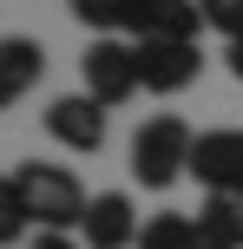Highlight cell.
<instances>
[{"label": "cell", "mask_w": 243, "mask_h": 249, "mask_svg": "<svg viewBox=\"0 0 243 249\" xmlns=\"http://www.w3.org/2000/svg\"><path fill=\"white\" fill-rule=\"evenodd\" d=\"M138 230H145V216L131 210L125 190H99V197L86 203L79 243H86V249H138Z\"/></svg>", "instance_id": "8992f818"}, {"label": "cell", "mask_w": 243, "mask_h": 249, "mask_svg": "<svg viewBox=\"0 0 243 249\" xmlns=\"http://www.w3.org/2000/svg\"><path fill=\"white\" fill-rule=\"evenodd\" d=\"M46 131L59 138L66 151H99L105 144V105L92 92H66V99L46 105Z\"/></svg>", "instance_id": "52a82bcc"}, {"label": "cell", "mask_w": 243, "mask_h": 249, "mask_svg": "<svg viewBox=\"0 0 243 249\" xmlns=\"http://www.w3.org/2000/svg\"><path fill=\"white\" fill-rule=\"evenodd\" d=\"M26 249H86V243H79V236H66V230H39Z\"/></svg>", "instance_id": "5bb4252c"}, {"label": "cell", "mask_w": 243, "mask_h": 249, "mask_svg": "<svg viewBox=\"0 0 243 249\" xmlns=\"http://www.w3.org/2000/svg\"><path fill=\"white\" fill-rule=\"evenodd\" d=\"M39 72H46L39 39H26V33H7V39H0V112H7V105H20L26 92L39 86Z\"/></svg>", "instance_id": "ba28073f"}, {"label": "cell", "mask_w": 243, "mask_h": 249, "mask_svg": "<svg viewBox=\"0 0 243 249\" xmlns=\"http://www.w3.org/2000/svg\"><path fill=\"white\" fill-rule=\"evenodd\" d=\"M138 46V86L145 92H184L197 86V72H204V53H197V39H131Z\"/></svg>", "instance_id": "3957f363"}, {"label": "cell", "mask_w": 243, "mask_h": 249, "mask_svg": "<svg viewBox=\"0 0 243 249\" xmlns=\"http://www.w3.org/2000/svg\"><path fill=\"white\" fill-rule=\"evenodd\" d=\"M66 7H73V20H79V26H92L99 39L131 33V0H66Z\"/></svg>", "instance_id": "8fae6325"}, {"label": "cell", "mask_w": 243, "mask_h": 249, "mask_svg": "<svg viewBox=\"0 0 243 249\" xmlns=\"http://www.w3.org/2000/svg\"><path fill=\"white\" fill-rule=\"evenodd\" d=\"M26 230H33V210L20 197V177H0V249L26 243Z\"/></svg>", "instance_id": "7c38bea8"}, {"label": "cell", "mask_w": 243, "mask_h": 249, "mask_svg": "<svg viewBox=\"0 0 243 249\" xmlns=\"http://www.w3.org/2000/svg\"><path fill=\"white\" fill-rule=\"evenodd\" d=\"M20 197H26V210H33V230H79L86 223V184H79L66 164H20Z\"/></svg>", "instance_id": "7a4b0ae2"}, {"label": "cell", "mask_w": 243, "mask_h": 249, "mask_svg": "<svg viewBox=\"0 0 243 249\" xmlns=\"http://www.w3.org/2000/svg\"><path fill=\"white\" fill-rule=\"evenodd\" d=\"M191 177L210 190V197H237L243 190V131L224 124V131H197L191 144Z\"/></svg>", "instance_id": "5b68a950"}, {"label": "cell", "mask_w": 243, "mask_h": 249, "mask_svg": "<svg viewBox=\"0 0 243 249\" xmlns=\"http://www.w3.org/2000/svg\"><path fill=\"white\" fill-rule=\"evenodd\" d=\"M197 249H243V190L197 210Z\"/></svg>", "instance_id": "9c48e42d"}, {"label": "cell", "mask_w": 243, "mask_h": 249, "mask_svg": "<svg viewBox=\"0 0 243 249\" xmlns=\"http://www.w3.org/2000/svg\"><path fill=\"white\" fill-rule=\"evenodd\" d=\"M204 26H217L224 39H243V0H197Z\"/></svg>", "instance_id": "4fadbf2b"}, {"label": "cell", "mask_w": 243, "mask_h": 249, "mask_svg": "<svg viewBox=\"0 0 243 249\" xmlns=\"http://www.w3.org/2000/svg\"><path fill=\"white\" fill-rule=\"evenodd\" d=\"M224 59H230V79L243 86V39H224Z\"/></svg>", "instance_id": "9a60e30c"}, {"label": "cell", "mask_w": 243, "mask_h": 249, "mask_svg": "<svg viewBox=\"0 0 243 249\" xmlns=\"http://www.w3.org/2000/svg\"><path fill=\"white\" fill-rule=\"evenodd\" d=\"M191 144H197V131H191L178 112L145 118L138 131H131V184L171 190L178 177H191Z\"/></svg>", "instance_id": "6da1fadb"}, {"label": "cell", "mask_w": 243, "mask_h": 249, "mask_svg": "<svg viewBox=\"0 0 243 249\" xmlns=\"http://www.w3.org/2000/svg\"><path fill=\"white\" fill-rule=\"evenodd\" d=\"M79 79H86V92L99 105H125L131 92H138V46H125V39H92L86 59H79Z\"/></svg>", "instance_id": "277c9868"}, {"label": "cell", "mask_w": 243, "mask_h": 249, "mask_svg": "<svg viewBox=\"0 0 243 249\" xmlns=\"http://www.w3.org/2000/svg\"><path fill=\"white\" fill-rule=\"evenodd\" d=\"M138 249H197V216H178V210H158V216H145Z\"/></svg>", "instance_id": "30bf717a"}]
</instances>
